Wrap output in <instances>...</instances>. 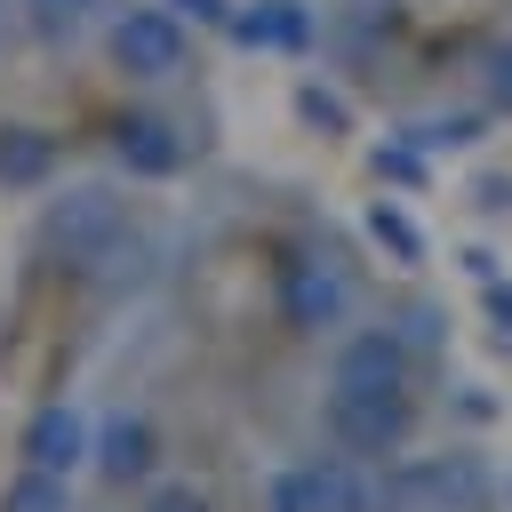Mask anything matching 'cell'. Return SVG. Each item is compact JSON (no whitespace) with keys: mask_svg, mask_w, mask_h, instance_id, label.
I'll use <instances>...</instances> for the list:
<instances>
[{"mask_svg":"<svg viewBox=\"0 0 512 512\" xmlns=\"http://www.w3.org/2000/svg\"><path fill=\"white\" fill-rule=\"evenodd\" d=\"M104 48H112V64H120L128 80H144V88H160V80H176V72L192 64V32H184V16H176L168 0H128V8H112Z\"/></svg>","mask_w":512,"mask_h":512,"instance_id":"1","label":"cell"},{"mask_svg":"<svg viewBox=\"0 0 512 512\" xmlns=\"http://www.w3.org/2000/svg\"><path fill=\"white\" fill-rule=\"evenodd\" d=\"M416 432V392H328V440L360 464L400 456Z\"/></svg>","mask_w":512,"mask_h":512,"instance_id":"2","label":"cell"},{"mask_svg":"<svg viewBox=\"0 0 512 512\" xmlns=\"http://www.w3.org/2000/svg\"><path fill=\"white\" fill-rule=\"evenodd\" d=\"M344 312H352L344 264H328V256H288V264H280V320H288L296 336L344 328Z\"/></svg>","mask_w":512,"mask_h":512,"instance_id":"3","label":"cell"},{"mask_svg":"<svg viewBox=\"0 0 512 512\" xmlns=\"http://www.w3.org/2000/svg\"><path fill=\"white\" fill-rule=\"evenodd\" d=\"M328 392H408V336L400 328H352V336H336Z\"/></svg>","mask_w":512,"mask_h":512,"instance_id":"4","label":"cell"},{"mask_svg":"<svg viewBox=\"0 0 512 512\" xmlns=\"http://www.w3.org/2000/svg\"><path fill=\"white\" fill-rule=\"evenodd\" d=\"M120 168H136V176H176V168H184L176 128H168L160 112H128V120H120Z\"/></svg>","mask_w":512,"mask_h":512,"instance_id":"5","label":"cell"},{"mask_svg":"<svg viewBox=\"0 0 512 512\" xmlns=\"http://www.w3.org/2000/svg\"><path fill=\"white\" fill-rule=\"evenodd\" d=\"M240 40L248 48H304L312 40V16L296 0H256V16H240Z\"/></svg>","mask_w":512,"mask_h":512,"instance_id":"6","label":"cell"},{"mask_svg":"<svg viewBox=\"0 0 512 512\" xmlns=\"http://www.w3.org/2000/svg\"><path fill=\"white\" fill-rule=\"evenodd\" d=\"M32 456H40V464H72V456H80V416L48 408V416L32 424Z\"/></svg>","mask_w":512,"mask_h":512,"instance_id":"7","label":"cell"},{"mask_svg":"<svg viewBox=\"0 0 512 512\" xmlns=\"http://www.w3.org/2000/svg\"><path fill=\"white\" fill-rule=\"evenodd\" d=\"M104 0H32V32H48V40H64V32H80L88 16H96Z\"/></svg>","mask_w":512,"mask_h":512,"instance_id":"8","label":"cell"},{"mask_svg":"<svg viewBox=\"0 0 512 512\" xmlns=\"http://www.w3.org/2000/svg\"><path fill=\"white\" fill-rule=\"evenodd\" d=\"M8 136H16V144H0V168H8V176H40V160H48V144H40L32 128H8Z\"/></svg>","mask_w":512,"mask_h":512,"instance_id":"9","label":"cell"},{"mask_svg":"<svg viewBox=\"0 0 512 512\" xmlns=\"http://www.w3.org/2000/svg\"><path fill=\"white\" fill-rule=\"evenodd\" d=\"M488 96H496V112H512V40L488 56Z\"/></svg>","mask_w":512,"mask_h":512,"instance_id":"10","label":"cell"},{"mask_svg":"<svg viewBox=\"0 0 512 512\" xmlns=\"http://www.w3.org/2000/svg\"><path fill=\"white\" fill-rule=\"evenodd\" d=\"M112 448H120V456H112V472H136V464H144V432H136V424H128V432H112Z\"/></svg>","mask_w":512,"mask_h":512,"instance_id":"11","label":"cell"},{"mask_svg":"<svg viewBox=\"0 0 512 512\" xmlns=\"http://www.w3.org/2000/svg\"><path fill=\"white\" fill-rule=\"evenodd\" d=\"M168 8H176V16H184V8H192V16H224L232 0H168Z\"/></svg>","mask_w":512,"mask_h":512,"instance_id":"12","label":"cell"}]
</instances>
